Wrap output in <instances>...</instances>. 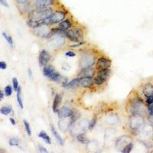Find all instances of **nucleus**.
<instances>
[{"mask_svg":"<svg viewBox=\"0 0 153 153\" xmlns=\"http://www.w3.org/2000/svg\"><path fill=\"white\" fill-rule=\"evenodd\" d=\"M19 143H20V141L17 138H11L9 140V144L10 146H19Z\"/></svg>","mask_w":153,"mask_h":153,"instance_id":"obj_32","label":"nucleus"},{"mask_svg":"<svg viewBox=\"0 0 153 153\" xmlns=\"http://www.w3.org/2000/svg\"><path fill=\"white\" fill-rule=\"evenodd\" d=\"M141 142L143 144L144 146H146L147 148H151L152 147H153V143L149 141H142Z\"/></svg>","mask_w":153,"mask_h":153,"instance_id":"obj_36","label":"nucleus"},{"mask_svg":"<svg viewBox=\"0 0 153 153\" xmlns=\"http://www.w3.org/2000/svg\"><path fill=\"white\" fill-rule=\"evenodd\" d=\"M94 85V77H82L80 78L79 86L84 89H90Z\"/></svg>","mask_w":153,"mask_h":153,"instance_id":"obj_15","label":"nucleus"},{"mask_svg":"<svg viewBox=\"0 0 153 153\" xmlns=\"http://www.w3.org/2000/svg\"><path fill=\"white\" fill-rule=\"evenodd\" d=\"M6 68H7V64L5 61H1L0 60V69L5 70Z\"/></svg>","mask_w":153,"mask_h":153,"instance_id":"obj_40","label":"nucleus"},{"mask_svg":"<svg viewBox=\"0 0 153 153\" xmlns=\"http://www.w3.org/2000/svg\"><path fill=\"white\" fill-rule=\"evenodd\" d=\"M65 56L68 58H74L76 56V53L74 51H67V52H65Z\"/></svg>","mask_w":153,"mask_h":153,"instance_id":"obj_37","label":"nucleus"},{"mask_svg":"<svg viewBox=\"0 0 153 153\" xmlns=\"http://www.w3.org/2000/svg\"><path fill=\"white\" fill-rule=\"evenodd\" d=\"M55 70V67H54L52 64H49L42 67V74L47 78H48L49 76H51Z\"/></svg>","mask_w":153,"mask_h":153,"instance_id":"obj_21","label":"nucleus"},{"mask_svg":"<svg viewBox=\"0 0 153 153\" xmlns=\"http://www.w3.org/2000/svg\"><path fill=\"white\" fill-rule=\"evenodd\" d=\"M146 105L152 104L153 103V96H150V97H146Z\"/></svg>","mask_w":153,"mask_h":153,"instance_id":"obj_39","label":"nucleus"},{"mask_svg":"<svg viewBox=\"0 0 153 153\" xmlns=\"http://www.w3.org/2000/svg\"><path fill=\"white\" fill-rule=\"evenodd\" d=\"M152 128H153V127H152Z\"/></svg>","mask_w":153,"mask_h":153,"instance_id":"obj_51","label":"nucleus"},{"mask_svg":"<svg viewBox=\"0 0 153 153\" xmlns=\"http://www.w3.org/2000/svg\"><path fill=\"white\" fill-rule=\"evenodd\" d=\"M76 139L77 141L79 142L80 143L84 144V145H86V144L87 143V142H88V140H87V139L86 136H85V134H84V132L76 135Z\"/></svg>","mask_w":153,"mask_h":153,"instance_id":"obj_28","label":"nucleus"},{"mask_svg":"<svg viewBox=\"0 0 153 153\" xmlns=\"http://www.w3.org/2000/svg\"><path fill=\"white\" fill-rule=\"evenodd\" d=\"M51 28L48 25H41L38 28L33 29V33L35 36L41 38H48L51 35Z\"/></svg>","mask_w":153,"mask_h":153,"instance_id":"obj_10","label":"nucleus"},{"mask_svg":"<svg viewBox=\"0 0 153 153\" xmlns=\"http://www.w3.org/2000/svg\"><path fill=\"white\" fill-rule=\"evenodd\" d=\"M23 124L24 127H25V130L27 135H28V136H32V129H31L30 124H29L28 121H26L25 119H24L23 120Z\"/></svg>","mask_w":153,"mask_h":153,"instance_id":"obj_31","label":"nucleus"},{"mask_svg":"<svg viewBox=\"0 0 153 153\" xmlns=\"http://www.w3.org/2000/svg\"><path fill=\"white\" fill-rule=\"evenodd\" d=\"M57 27L61 29V30L66 32V31H67L68 29L73 27V21H72V19L70 18H66L62 21H60Z\"/></svg>","mask_w":153,"mask_h":153,"instance_id":"obj_17","label":"nucleus"},{"mask_svg":"<svg viewBox=\"0 0 153 153\" xmlns=\"http://www.w3.org/2000/svg\"><path fill=\"white\" fill-rule=\"evenodd\" d=\"M66 38L65 36H60V35H54L51 36L48 38V46L50 49H59L62 48L66 44Z\"/></svg>","mask_w":153,"mask_h":153,"instance_id":"obj_7","label":"nucleus"},{"mask_svg":"<svg viewBox=\"0 0 153 153\" xmlns=\"http://www.w3.org/2000/svg\"><path fill=\"white\" fill-rule=\"evenodd\" d=\"M12 112H13L12 110V106H4V107H2L0 108V113L3 114L4 116H8Z\"/></svg>","mask_w":153,"mask_h":153,"instance_id":"obj_25","label":"nucleus"},{"mask_svg":"<svg viewBox=\"0 0 153 153\" xmlns=\"http://www.w3.org/2000/svg\"><path fill=\"white\" fill-rule=\"evenodd\" d=\"M19 5H21V4H25V3H28L29 2V0H15Z\"/></svg>","mask_w":153,"mask_h":153,"instance_id":"obj_42","label":"nucleus"},{"mask_svg":"<svg viewBox=\"0 0 153 153\" xmlns=\"http://www.w3.org/2000/svg\"><path fill=\"white\" fill-rule=\"evenodd\" d=\"M17 102H18V104H19V107L21 109H23L24 108V104H23V100H22V93H21V87H19V90L17 91Z\"/></svg>","mask_w":153,"mask_h":153,"instance_id":"obj_26","label":"nucleus"},{"mask_svg":"<svg viewBox=\"0 0 153 153\" xmlns=\"http://www.w3.org/2000/svg\"><path fill=\"white\" fill-rule=\"evenodd\" d=\"M148 121H149L151 125L153 127V116H149L148 117Z\"/></svg>","mask_w":153,"mask_h":153,"instance_id":"obj_46","label":"nucleus"},{"mask_svg":"<svg viewBox=\"0 0 153 153\" xmlns=\"http://www.w3.org/2000/svg\"><path fill=\"white\" fill-rule=\"evenodd\" d=\"M57 4V0H35L34 8L37 9H46L54 8Z\"/></svg>","mask_w":153,"mask_h":153,"instance_id":"obj_11","label":"nucleus"},{"mask_svg":"<svg viewBox=\"0 0 153 153\" xmlns=\"http://www.w3.org/2000/svg\"><path fill=\"white\" fill-rule=\"evenodd\" d=\"M0 4L2 5H3L4 7L9 8V3L6 0H0Z\"/></svg>","mask_w":153,"mask_h":153,"instance_id":"obj_41","label":"nucleus"},{"mask_svg":"<svg viewBox=\"0 0 153 153\" xmlns=\"http://www.w3.org/2000/svg\"><path fill=\"white\" fill-rule=\"evenodd\" d=\"M68 118L65 119H60V120L59 121L58 123V125H59V128L61 131H63L64 132H66L67 130H69L70 129V126H71V122H70V119L68 120L67 119Z\"/></svg>","mask_w":153,"mask_h":153,"instance_id":"obj_18","label":"nucleus"},{"mask_svg":"<svg viewBox=\"0 0 153 153\" xmlns=\"http://www.w3.org/2000/svg\"><path fill=\"white\" fill-rule=\"evenodd\" d=\"M80 84V77H77L76 76V78L70 81L67 83V84H64L62 85V87L64 88L67 89V90H69V89H74L76 88V87L79 86Z\"/></svg>","mask_w":153,"mask_h":153,"instance_id":"obj_20","label":"nucleus"},{"mask_svg":"<svg viewBox=\"0 0 153 153\" xmlns=\"http://www.w3.org/2000/svg\"><path fill=\"white\" fill-rule=\"evenodd\" d=\"M143 109L144 102L139 97H133L128 101L126 110L130 116L142 115Z\"/></svg>","mask_w":153,"mask_h":153,"instance_id":"obj_1","label":"nucleus"},{"mask_svg":"<svg viewBox=\"0 0 153 153\" xmlns=\"http://www.w3.org/2000/svg\"><path fill=\"white\" fill-rule=\"evenodd\" d=\"M142 93L146 97L153 95V85L151 83H146L142 87Z\"/></svg>","mask_w":153,"mask_h":153,"instance_id":"obj_22","label":"nucleus"},{"mask_svg":"<svg viewBox=\"0 0 153 153\" xmlns=\"http://www.w3.org/2000/svg\"><path fill=\"white\" fill-rule=\"evenodd\" d=\"M4 96H5V93H3V91L0 90V101H2V100H3Z\"/></svg>","mask_w":153,"mask_h":153,"instance_id":"obj_45","label":"nucleus"},{"mask_svg":"<svg viewBox=\"0 0 153 153\" xmlns=\"http://www.w3.org/2000/svg\"><path fill=\"white\" fill-rule=\"evenodd\" d=\"M81 117V113L79 110L77 109H73V113H72V115L70 117V122H71V125L73 123H76L77 121L79 120L80 119Z\"/></svg>","mask_w":153,"mask_h":153,"instance_id":"obj_24","label":"nucleus"},{"mask_svg":"<svg viewBox=\"0 0 153 153\" xmlns=\"http://www.w3.org/2000/svg\"><path fill=\"white\" fill-rule=\"evenodd\" d=\"M134 147V145H133V142H128L126 145H125L121 150V152L122 153H130L132 152V148Z\"/></svg>","mask_w":153,"mask_h":153,"instance_id":"obj_27","label":"nucleus"},{"mask_svg":"<svg viewBox=\"0 0 153 153\" xmlns=\"http://www.w3.org/2000/svg\"><path fill=\"white\" fill-rule=\"evenodd\" d=\"M110 74H111L110 68L97 70L96 75L94 76V85L97 87L103 86L110 76Z\"/></svg>","mask_w":153,"mask_h":153,"instance_id":"obj_6","label":"nucleus"},{"mask_svg":"<svg viewBox=\"0 0 153 153\" xmlns=\"http://www.w3.org/2000/svg\"><path fill=\"white\" fill-rule=\"evenodd\" d=\"M67 39L72 42H83L84 39V32L81 27H72L65 32Z\"/></svg>","mask_w":153,"mask_h":153,"instance_id":"obj_5","label":"nucleus"},{"mask_svg":"<svg viewBox=\"0 0 153 153\" xmlns=\"http://www.w3.org/2000/svg\"><path fill=\"white\" fill-rule=\"evenodd\" d=\"M67 14L68 12L65 9H55L48 18L42 20V24L43 25H48L50 27L58 25L60 21L67 18Z\"/></svg>","mask_w":153,"mask_h":153,"instance_id":"obj_2","label":"nucleus"},{"mask_svg":"<svg viewBox=\"0 0 153 153\" xmlns=\"http://www.w3.org/2000/svg\"><path fill=\"white\" fill-rule=\"evenodd\" d=\"M0 16H1V12H0Z\"/></svg>","mask_w":153,"mask_h":153,"instance_id":"obj_49","label":"nucleus"},{"mask_svg":"<svg viewBox=\"0 0 153 153\" xmlns=\"http://www.w3.org/2000/svg\"><path fill=\"white\" fill-rule=\"evenodd\" d=\"M152 152V153H153V150H152V151H151V152Z\"/></svg>","mask_w":153,"mask_h":153,"instance_id":"obj_48","label":"nucleus"},{"mask_svg":"<svg viewBox=\"0 0 153 153\" xmlns=\"http://www.w3.org/2000/svg\"><path fill=\"white\" fill-rule=\"evenodd\" d=\"M112 65V60L108 57L106 56H100L97 58L95 64L96 70L102 69H108L110 68Z\"/></svg>","mask_w":153,"mask_h":153,"instance_id":"obj_9","label":"nucleus"},{"mask_svg":"<svg viewBox=\"0 0 153 153\" xmlns=\"http://www.w3.org/2000/svg\"><path fill=\"white\" fill-rule=\"evenodd\" d=\"M97 56L93 51H85L81 54L79 59L80 68H87V67H92L95 65L97 61Z\"/></svg>","mask_w":153,"mask_h":153,"instance_id":"obj_3","label":"nucleus"},{"mask_svg":"<svg viewBox=\"0 0 153 153\" xmlns=\"http://www.w3.org/2000/svg\"><path fill=\"white\" fill-rule=\"evenodd\" d=\"M85 42L83 41V42H74L73 44H70L69 48L71 49H74V48H78L79 47H81L82 45H84Z\"/></svg>","mask_w":153,"mask_h":153,"instance_id":"obj_35","label":"nucleus"},{"mask_svg":"<svg viewBox=\"0 0 153 153\" xmlns=\"http://www.w3.org/2000/svg\"><path fill=\"white\" fill-rule=\"evenodd\" d=\"M73 113V109L70 107L67 106H63L62 107L59 108L57 112L58 116L59 119H65L70 118Z\"/></svg>","mask_w":153,"mask_h":153,"instance_id":"obj_14","label":"nucleus"},{"mask_svg":"<svg viewBox=\"0 0 153 153\" xmlns=\"http://www.w3.org/2000/svg\"><path fill=\"white\" fill-rule=\"evenodd\" d=\"M51 59V54L45 49H42L38 54V64L41 67L48 64Z\"/></svg>","mask_w":153,"mask_h":153,"instance_id":"obj_12","label":"nucleus"},{"mask_svg":"<svg viewBox=\"0 0 153 153\" xmlns=\"http://www.w3.org/2000/svg\"><path fill=\"white\" fill-rule=\"evenodd\" d=\"M97 123V117L96 116H93V118L91 119V120L89 122L88 124V130H93L95 128L96 125Z\"/></svg>","mask_w":153,"mask_h":153,"instance_id":"obj_30","label":"nucleus"},{"mask_svg":"<svg viewBox=\"0 0 153 153\" xmlns=\"http://www.w3.org/2000/svg\"><path fill=\"white\" fill-rule=\"evenodd\" d=\"M62 96L60 93H56L53 100V103H52V111L54 113H57V112L60 108V105L62 103Z\"/></svg>","mask_w":153,"mask_h":153,"instance_id":"obj_16","label":"nucleus"},{"mask_svg":"<svg viewBox=\"0 0 153 153\" xmlns=\"http://www.w3.org/2000/svg\"><path fill=\"white\" fill-rule=\"evenodd\" d=\"M38 136L40 139H42L46 144H48V145H51V137L49 136L48 134L46 132H44V130H42V131L38 133Z\"/></svg>","mask_w":153,"mask_h":153,"instance_id":"obj_23","label":"nucleus"},{"mask_svg":"<svg viewBox=\"0 0 153 153\" xmlns=\"http://www.w3.org/2000/svg\"><path fill=\"white\" fill-rule=\"evenodd\" d=\"M0 152H5V151L4 149H2V148H0Z\"/></svg>","mask_w":153,"mask_h":153,"instance_id":"obj_47","label":"nucleus"},{"mask_svg":"<svg viewBox=\"0 0 153 153\" xmlns=\"http://www.w3.org/2000/svg\"><path fill=\"white\" fill-rule=\"evenodd\" d=\"M12 89H13V87H12L10 85H8V86L5 87V89H4V93H5V95L6 97H10V96L12 95Z\"/></svg>","mask_w":153,"mask_h":153,"instance_id":"obj_33","label":"nucleus"},{"mask_svg":"<svg viewBox=\"0 0 153 153\" xmlns=\"http://www.w3.org/2000/svg\"><path fill=\"white\" fill-rule=\"evenodd\" d=\"M144 125V119L142 115L130 116L129 120V127L133 132H137Z\"/></svg>","mask_w":153,"mask_h":153,"instance_id":"obj_8","label":"nucleus"},{"mask_svg":"<svg viewBox=\"0 0 153 153\" xmlns=\"http://www.w3.org/2000/svg\"><path fill=\"white\" fill-rule=\"evenodd\" d=\"M9 121H10V123H11V124H12V125H16V122H15V120L14 118H12V117H11V118L9 119Z\"/></svg>","mask_w":153,"mask_h":153,"instance_id":"obj_44","label":"nucleus"},{"mask_svg":"<svg viewBox=\"0 0 153 153\" xmlns=\"http://www.w3.org/2000/svg\"><path fill=\"white\" fill-rule=\"evenodd\" d=\"M12 87L15 91H16L19 90V81L17 79L16 77H13L12 78Z\"/></svg>","mask_w":153,"mask_h":153,"instance_id":"obj_34","label":"nucleus"},{"mask_svg":"<svg viewBox=\"0 0 153 153\" xmlns=\"http://www.w3.org/2000/svg\"><path fill=\"white\" fill-rule=\"evenodd\" d=\"M97 73L95 68L92 67H87V68H80L76 76L82 78V77H94Z\"/></svg>","mask_w":153,"mask_h":153,"instance_id":"obj_13","label":"nucleus"},{"mask_svg":"<svg viewBox=\"0 0 153 153\" xmlns=\"http://www.w3.org/2000/svg\"><path fill=\"white\" fill-rule=\"evenodd\" d=\"M152 96H153V95H152Z\"/></svg>","mask_w":153,"mask_h":153,"instance_id":"obj_50","label":"nucleus"},{"mask_svg":"<svg viewBox=\"0 0 153 153\" xmlns=\"http://www.w3.org/2000/svg\"><path fill=\"white\" fill-rule=\"evenodd\" d=\"M28 77H29V79L32 80L33 74H32V70H31V68H28Z\"/></svg>","mask_w":153,"mask_h":153,"instance_id":"obj_43","label":"nucleus"},{"mask_svg":"<svg viewBox=\"0 0 153 153\" xmlns=\"http://www.w3.org/2000/svg\"><path fill=\"white\" fill-rule=\"evenodd\" d=\"M3 36L4 37V38L6 40V42H8V44H9L10 48H12L13 46H14V42H13V39H12V36L7 35L5 32H3Z\"/></svg>","mask_w":153,"mask_h":153,"instance_id":"obj_29","label":"nucleus"},{"mask_svg":"<svg viewBox=\"0 0 153 153\" xmlns=\"http://www.w3.org/2000/svg\"><path fill=\"white\" fill-rule=\"evenodd\" d=\"M38 152H42V153H47V152H48V150H47V148H45L44 146H41V145H39V146H38Z\"/></svg>","mask_w":153,"mask_h":153,"instance_id":"obj_38","label":"nucleus"},{"mask_svg":"<svg viewBox=\"0 0 153 153\" xmlns=\"http://www.w3.org/2000/svg\"><path fill=\"white\" fill-rule=\"evenodd\" d=\"M50 129H51V133H52V135H53L56 141L58 142V144H59L60 146H64V141L62 137L60 136V134L58 133V132L57 131L55 127H54V125L51 124V126H50Z\"/></svg>","mask_w":153,"mask_h":153,"instance_id":"obj_19","label":"nucleus"},{"mask_svg":"<svg viewBox=\"0 0 153 153\" xmlns=\"http://www.w3.org/2000/svg\"><path fill=\"white\" fill-rule=\"evenodd\" d=\"M54 11V8H49L46 9H37L34 8L28 13V19L42 21L43 19L48 18Z\"/></svg>","mask_w":153,"mask_h":153,"instance_id":"obj_4","label":"nucleus"}]
</instances>
